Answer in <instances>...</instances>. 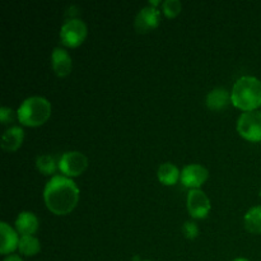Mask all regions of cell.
I'll return each instance as SVG.
<instances>
[{"label": "cell", "mask_w": 261, "mask_h": 261, "mask_svg": "<svg viewBox=\"0 0 261 261\" xmlns=\"http://www.w3.org/2000/svg\"><path fill=\"white\" fill-rule=\"evenodd\" d=\"M43 200L55 216H66L74 211L79 201V189L71 178L53 176L43 190Z\"/></svg>", "instance_id": "6da1fadb"}, {"label": "cell", "mask_w": 261, "mask_h": 261, "mask_svg": "<svg viewBox=\"0 0 261 261\" xmlns=\"http://www.w3.org/2000/svg\"><path fill=\"white\" fill-rule=\"evenodd\" d=\"M231 102L245 112L255 111L261 106V82L250 75L240 78L232 88Z\"/></svg>", "instance_id": "7a4b0ae2"}, {"label": "cell", "mask_w": 261, "mask_h": 261, "mask_svg": "<svg viewBox=\"0 0 261 261\" xmlns=\"http://www.w3.org/2000/svg\"><path fill=\"white\" fill-rule=\"evenodd\" d=\"M51 116V103L43 97H28L22 102L17 111L19 122L24 126H41Z\"/></svg>", "instance_id": "3957f363"}, {"label": "cell", "mask_w": 261, "mask_h": 261, "mask_svg": "<svg viewBox=\"0 0 261 261\" xmlns=\"http://www.w3.org/2000/svg\"><path fill=\"white\" fill-rule=\"evenodd\" d=\"M237 132L249 142H261V112H244L237 121Z\"/></svg>", "instance_id": "277c9868"}, {"label": "cell", "mask_w": 261, "mask_h": 261, "mask_svg": "<svg viewBox=\"0 0 261 261\" xmlns=\"http://www.w3.org/2000/svg\"><path fill=\"white\" fill-rule=\"evenodd\" d=\"M87 25L83 20L76 19H69L61 25L60 31V38L61 43L66 47H78L84 42L87 37Z\"/></svg>", "instance_id": "5b68a950"}, {"label": "cell", "mask_w": 261, "mask_h": 261, "mask_svg": "<svg viewBox=\"0 0 261 261\" xmlns=\"http://www.w3.org/2000/svg\"><path fill=\"white\" fill-rule=\"evenodd\" d=\"M88 167V158L78 150L66 152L59 161V170L69 177H76L82 175Z\"/></svg>", "instance_id": "8992f818"}, {"label": "cell", "mask_w": 261, "mask_h": 261, "mask_svg": "<svg viewBox=\"0 0 261 261\" xmlns=\"http://www.w3.org/2000/svg\"><path fill=\"white\" fill-rule=\"evenodd\" d=\"M211 200L204 191L193 189L188 194V211L195 219L206 218L211 212Z\"/></svg>", "instance_id": "52a82bcc"}, {"label": "cell", "mask_w": 261, "mask_h": 261, "mask_svg": "<svg viewBox=\"0 0 261 261\" xmlns=\"http://www.w3.org/2000/svg\"><path fill=\"white\" fill-rule=\"evenodd\" d=\"M209 172L204 166L196 165H189L184 167L182 172H181V182L185 188H189L190 190L193 189H199L206 180H208Z\"/></svg>", "instance_id": "ba28073f"}, {"label": "cell", "mask_w": 261, "mask_h": 261, "mask_svg": "<svg viewBox=\"0 0 261 261\" xmlns=\"http://www.w3.org/2000/svg\"><path fill=\"white\" fill-rule=\"evenodd\" d=\"M161 14L157 8H153L150 5L140 9L135 18V30L138 33H148L150 31L155 30L160 25Z\"/></svg>", "instance_id": "9c48e42d"}, {"label": "cell", "mask_w": 261, "mask_h": 261, "mask_svg": "<svg viewBox=\"0 0 261 261\" xmlns=\"http://www.w3.org/2000/svg\"><path fill=\"white\" fill-rule=\"evenodd\" d=\"M51 63H53V69L55 71V74L60 78L64 76H68L71 73V68H73V63H71V58L68 54V51H65L61 47H56L53 51V55H51Z\"/></svg>", "instance_id": "30bf717a"}, {"label": "cell", "mask_w": 261, "mask_h": 261, "mask_svg": "<svg viewBox=\"0 0 261 261\" xmlns=\"http://www.w3.org/2000/svg\"><path fill=\"white\" fill-rule=\"evenodd\" d=\"M0 233H2L0 234V237H2V242H0V252H2V255H8L18 249L19 239H18L17 232L9 224L2 222L0 223Z\"/></svg>", "instance_id": "8fae6325"}, {"label": "cell", "mask_w": 261, "mask_h": 261, "mask_svg": "<svg viewBox=\"0 0 261 261\" xmlns=\"http://www.w3.org/2000/svg\"><path fill=\"white\" fill-rule=\"evenodd\" d=\"M15 228L22 236H32L38 229V219L31 212H22L15 219Z\"/></svg>", "instance_id": "7c38bea8"}, {"label": "cell", "mask_w": 261, "mask_h": 261, "mask_svg": "<svg viewBox=\"0 0 261 261\" xmlns=\"http://www.w3.org/2000/svg\"><path fill=\"white\" fill-rule=\"evenodd\" d=\"M23 139H24V132H23L22 127H10L3 134L2 148L5 152H15L22 145Z\"/></svg>", "instance_id": "4fadbf2b"}, {"label": "cell", "mask_w": 261, "mask_h": 261, "mask_svg": "<svg viewBox=\"0 0 261 261\" xmlns=\"http://www.w3.org/2000/svg\"><path fill=\"white\" fill-rule=\"evenodd\" d=\"M229 101H231V96L224 88H214L206 96V106L212 111H222L228 106Z\"/></svg>", "instance_id": "5bb4252c"}, {"label": "cell", "mask_w": 261, "mask_h": 261, "mask_svg": "<svg viewBox=\"0 0 261 261\" xmlns=\"http://www.w3.org/2000/svg\"><path fill=\"white\" fill-rule=\"evenodd\" d=\"M157 176L161 184H163V185L166 186H172L175 185V184L178 181V178L181 177V173L176 166H173L172 163L167 162L160 166Z\"/></svg>", "instance_id": "9a60e30c"}, {"label": "cell", "mask_w": 261, "mask_h": 261, "mask_svg": "<svg viewBox=\"0 0 261 261\" xmlns=\"http://www.w3.org/2000/svg\"><path fill=\"white\" fill-rule=\"evenodd\" d=\"M245 228L254 234H261V206H254L245 216Z\"/></svg>", "instance_id": "2e32d148"}, {"label": "cell", "mask_w": 261, "mask_h": 261, "mask_svg": "<svg viewBox=\"0 0 261 261\" xmlns=\"http://www.w3.org/2000/svg\"><path fill=\"white\" fill-rule=\"evenodd\" d=\"M18 250L25 256H35L41 251V244L35 236H22L18 245Z\"/></svg>", "instance_id": "e0dca14e"}, {"label": "cell", "mask_w": 261, "mask_h": 261, "mask_svg": "<svg viewBox=\"0 0 261 261\" xmlns=\"http://www.w3.org/2000/svg\"><path fill=\"white\" fill-rule=\"evenodd\" d=\"M36 167H37V170L40 171L42 175H54V173L56 172V168H58V166H56V162H55V158L51 157V155H47V154H43V155H38L37 160H36Z\"/></svg>", "instance_id": "ac0fdd59"}, {"label": "cell", "mask_w": 261, "mask_h": 261, "mask_svg": "<svg viewBox=\"0 0 261 261\" xmlns=\"http://www.w3.org/2000/svg\"><path fill=\"white\" fill-rule=\"evenodd\" d=\"M163 13L167 18H175L177 17L178 14L182 10V4L178 0H166L163 3Z\"/></svg>", "instance_id": "d6986e66"}, {"label": "cell", "mask_w": 261, "mask_h": 261, "mask_svg": "<svg viewBox=\"0 0 261 261\" xmlns=\"http://www.w3.org/2000/svg\"><path fill=\"white\" fill-rule=\"evenodd\" d=\"M182 232L189 240H194L199 236V228L194 222H186L182 227Z\"/></svg>", "instance_id": "ffe728a7"}, {"label": "cell", "mask_w": 261, "mask_h": 261, "mask_svg": "<svg viewBox=\"0 0 261 261\" xmlns=\"http://www.w3.org/2000/svg\"><path fill=\"white\" fill-rule=\"evenodd\" d=\"M13 120V111L9 107H2L0 109V121L2 124H8V122Z\"/></svg>", "instance_id": "44dd1931"}, {"label": "cell", "mask_w": 261, "mask_h": 261, "mask_svg": "<svg viewBox=\"0 0 261 261\" xmlns=\"http://www.w3.org/2000/svg\"><path fill=\"white\" fill-rule=\"evenodd\" d=\"M3 261H23L22 257L18 256V255H8Z\"/></svg>", "instance_id": "7402d4cb"}, {"label": "cell", "mask_w": 261, "mask_h": 261, "mask_svg": "<svg viewBox=\"0 0 261 261\" xmlns=\"http://www.w3.org/2000/svg\"><path fill=\"white\" fill-rule=\"evenodd\" d=\"M233 261H250V260H247V259H244V257H239V259H234Z\"/></svg>", "instance_id": "603a6c76"}, {"label": "cell", "mask_w": 261, "mask_h": 261, "mask_svg": "<svg viewBox=\"0 0 261 261\" xmlns=\"http://www.w3.org/2000/svg\"><path fill=\"white\" fill-rule=\"evenodd\" d=\"M259 195H260V198H261V190H260V193H259Z\"/></svg>", "instance_id": "cb8c5ba5"}, {"label": "cell", "mask_w": 261, "mask_h": 261, "mask_svg": "<svg viewBox=\"0 0 261 261\" xmlns=\"http://www.w3.org/2000/svg\"><path fill=\"white\" fill-rule=\"evenodd\" d=\"M143 261H152V260H143Z\"/></svg>", "instance_id": "d4e9b609"}]
</instances>
